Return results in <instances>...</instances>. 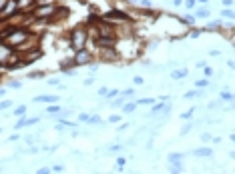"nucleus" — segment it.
Returning a JSON list of instances; mask_svg holds the SVG:
<instances>
[{"mask_svg": "<svg viewBox=\"0 0 235 174\" xmlns=\"http://www.w3.org/2000/svg\"><path fill=\"white\" fill-rule=\"evenodd\" d=\"M6 38H8L6 44L10 46V48H16V46L24 44V40H28V30H26V28H18V26H16Z\"/></svg>", "mask_w": 235, "mask_h": 174, "instance_id": "obj_1", "label": "nucleus"}, {"mask_svg": "<svg viewBox=\"0 0 235 174\" xmlns=\"http://www.w3.org/2000/svg\"><path fill=\"white\" fill-rule=\"evenodd\" d=\"M84 42H87V32H84V28H76L73 32V48L74 50H80V48H84Z\"/></svg>", "mask_w": 235, "mask_h": 174, "instance_id": "obj_2", "label": "nucleus"}, {"mask_svg": "<svg viewBox=\"0 0 235 174\" xmlns=\"http://www.w3.org/2000/svg\"><path fill=\"white\" fill-rule=\"evenodd\" d=\"M16 12H18V2L16 0H6L4 2V10H0V18L6 20V18H10V14H16Z\"/></svg>", "mask_w": 235, "mask_h": 174, "instance_id": "obj_3", "label": "nucleus"}, {"mask_svg": "<svg viewBox=\"0 0 235 174\" xmlns=\"http://www.w3.org/2000/svg\"><path fill=\"white\" fill-rule=\"evenodd\" d=\"M14 52L12 48L6 44V42H0V66H6V60L8 58H12Z\"/></svg>", "mask_w": 235, "mask_h": 174, "instance_id": "obj_4", "label": "nucleus"}, {"mask_svg": "<svg viewBox=\"0 0 235 174\" xmlns=\"http://www.w3.org/2000/svg\"><path fill=\"white\" fill-rule=\"evenodd\" d=\"M90 62V54L84 48H80V50H76V58H74V64L80 66V64H89Z\"/></svg>", "mask_w": 235, "mask_h": 174, "instance_id": "obj_5", "label": "nucleus"}, {"mask_svg": "<svg viewBox=\"0 0 235 174\" xmlns=\"http://www.w3.org/2000/svg\"><path fill=\"white\" fill-rule=\"evenodd\" d=\"M56 12V6L54 4H46V6H40L36 10V16L38 18H46V16H50V14H54Z\"/></svg>", "mask_w": 235, "mask_h": 174, "instance_id": "obj_6", "label": "nucleus"}, {"mask_svg": "<svg viewBox=\"0 0 235 174\" xmlns=\"http://www.w3.org/2000/svg\"><path fill=\"white\" fill-rule=\"evenodd\" d=\"M38 120L40 118H20L16 124H14V128H24V126H32V124H38Z\"/></svg>", "mask_w": 235, "mask_h": 174, "instance_id": "obj_7", "label": "nucleus"}, {"mask_svg": "<svg viewBox=\"0 0 235 174\" xmlns=\"http://www.w3.org/2000/svg\"><path fill=\"white\" fill-rule=\"evenodd\" d=\"M105 18H107V20H109V18H119V20H129V16H127V14H125V12H121V10H111L109 14H105Z\"/></svg>", "mask_w": 235, "mask_h": 174, "instance_id": "obj_8", "label": "nucleus"}, {"mask_svg": "<svg viewBox=\"0 0 235 174\" xmlns=\"http://www.w3.org/2000/svg\"><path fill=\"white\" fill-rule=\"evenodd\" d=\"M34 102H59V96H54V94H44V96H36L34 98Z\"/></svg>", "mask_w": 235, "mask_h": 174, "instance_id": "obj_9", "label": "nucleus"}, {"mask_svg": "<svg viewBox=\"0 0 235 174\" xmlns=\"http://www.w3.org/2000/svg\"><path fill=\"white\" fill-rule=\"evenodd\" d=\"M16 2H18V12H24L26 6H34L36 0H16Z\"/></svg>", "mask_w": 235, "mask_h": 174, "instance_id": "obj_10", "label": "nucleus"}, {"mask_svg": "<svg viewBox=\"0 0 235 174\" xmlns=\"http://www.w3.org/2000/svg\"><path fill=\"white\" fill-rule=\"evenodd\" d=\"M193 154H195V156H199V158H203V156H211V154H213V150L205 146V148H199V150H195Z\"/></svg>", "mask_w": 235, "mask_h": 174, "instance_id": "obj_11", "label": "nucleus"}, {"mask_svg": "<svg viewBox=\"0 0 235 174\" xmlns=\"http://www.w3.org/2000/svg\"><path fill=\"white\" fill-rule=\"evenodd\" d=\"M189 74L185 68H181V70H175V72H171V78H175V80H181V78H185V76Z\"/></svg>", "mask_w": 235, "mask_h": 174, "instance_id": "obj_12", "label": "nucleus"}, {"mask_svg": "<svg viewBox=\"0 0 235 174\" xmlns=\"http://www.w3.org/2000/svg\"><path fill=\"white\" fill-rule=\"evenodd\" d=\"M135 108H137V102H129L127 106H123V112H125V114H129V112H133Z\"/></svg>", "mask_w": 235, "mask_h": 174, "instance_id": "obj_13", "label": "nucleus"}, {"mask_svg": "<svg viewBox=\"0 0 235 174\" xmlns=\"http://www.w3.org/2000/svg\"><path fill=\"white\" fill-rule=\"evenodd\" d=\"M195 86H197V88H207V86H209V80H207V78H201V80L195 82Z\"/></svg>", "mask_w": 235, "mask_h": 174, "instance_id": "obj_14", "label": "nucleus"}, {"mask_svg": "<svg viewBox=\"0 0 235 174\" xmlns=\"http://www.w3.org/2000/svg\"><path fill=\"white\" fill-rule=\"evenodd\" d=\"M183 160V154H169V162H181Z\"/></svg>", "mask_w": 235, "mask_h": 174, "instance_id": "obj_15", "label": "nucleus"}, {"mask_svg": "<svg viewBox=\"0 0 235 174\" xmlns=\"http://www.w3.org/2000/svg\"><path fill=\"white\" fill-rule=\"evenodd\" d=\"M89 124H103V120H100V116H89Z\"/></svg>", "mask_w": 235, "mask_h": 174, "instance_id": "obj_16", "label": "nucleus"}, {"mask_svg": "<svg viewBox=\"0 0 235 174\" xmlns=\"http://www.w3.org/2000/svg\"><path fill=\"white\" fill-rule=\"evenodd\" d=\"M46 112H49V114H56V112H60V104L49 106V108H46Z\"/></svg>", "mask_w": 235, "mask_h": 174, "instance_id": "obj_17", "label": "nucleus"}, {"mask_svg": "<svg viewBox=\"0 0 235 174\" xmlns=\"http://www.w3.org/2000/svg\"><path fill=\"white\" fill-rule=\"evenodd\" d=\"M24 112H26V104H24V106H18V108L14 110V116H22Z\"/></svg>", "mask_w": 235, "mask_h": 174, "instance_id": "obj_18", "label": "nucleus"}, {"mask_svg": "<svg viewBox=\"0 0 235 174\" xmlns=\"http://www.w3.org/2000/svg\"><path fill=\"white\" fill-rule=\"evenodd\" d=\"M209 16V10H207V8H201V10L197 12V18H207Z\"/></svg>", "mask_w": 235, "mask_h": 174, "instance_id": "obj_19", "label": "nucleus"}, {"mask_svg": "<svg viewBox=\"0 0 235 174\" xmlns=\"http://www.w3.org/2000/svg\"><path fill=\"white\" fill-rule=\"evenodd\" d=\"M155 102V98H141V100H137V106L139 104H153Z\"/></svg>", "mask_w": 235, "mask_h": 174, "instance_id": "obj_20", "label": "nucleus"}, {"mask_svg": "<svg viewBox=\"0 0 235 174\" xmlns=\"http://www.w3.org/2000/svg\"><path fill=\"white\" fill-rule=\"evenodd\" d=\"M125 164H127V160H125V158L121 156V158H117V170H123V166Z\"/></svg>", "mask_w": 235, "mask_h": 174, "instance_id": "obj_21", "label": "nucleus"}, {"mask_svg": "<svg viewBox=\"0 0 235 174\" xmlns=\"http://www.w3.org/2000/svg\"><path fill=\"white\" fill-rule=\"evenodd\" d=\"M10 106H12L10 100H2V102H0V110H6V108H10Z\"/></svg>", "mask_w": 235, "mask_h": 174, "instance_id": "obj_22", "label": "nucleus"}, {"mask_svg": "<svg viewBox=\"0 0 235 174\" xmlns=\"http://www.w3.org/2000/svg\"><path fill=\"white\" fill-rule=\"evenodd\" d=\"M183 170V166H181V162H175L173 166H171V172H181Z\"/></svg>", "mask_w": 235, "mask_h": 174, "instance_id": "obj_23", "label": "nucleus"}, {"mask_svg": "<svg viewBox=\"0 0 235 174\" xmlns=\"http://www.w3.org/2000/svg\"><path fill=\"white\" fill-rule=\"evenodd\" d=\"M221 14H223V16H225V18H233V16H235V14H233V10H231V8H225V10H223Z\"/></svg>", "mask_w": 235, "mask_h": 174, "instance_id": "obj_24", "label": "nucleus"}, {"mask_svg": "<svg viewBox=\"0 0 235 174\" xmlns=\"http://www.w3.org/2000/svg\"><path fill=\"white\" fill-rule=\"evenodd\" d=\"M105 96H107L109 100H113V98H117V96H119V92H117V90H109V92L105 94Z\"/></svg>", "mask_w": 235, "mask_h": 174, "instance_id": "obj_25", "label": "nucleus"}, {"mask_svg": "<svg viewBox=\"0 0 235 174\" xmlns=\"http://www.w3.org/2000/svg\"><path fill=\"white\" fill-rule=\"evenodd\" d=\"M207 28H221V20H213L207 24Z\"/></svg>", "mask_w": 235, "mask_h": 174, "instance_id": "obj_26", "label": "nucleus"}, {"mask_svg": "<svg viewBox=\"0 0 235 174\" xmlns=\"http://www.w3.org/2000/svg\"><path fill=\"white\" fill-rule=\"evenodd\" d=\"M221 98L227 100V102H231V100H233V94H231V92H221Z\"/></svg>", "mask_w": 235, "mask_h": 174, "instance_id": "obj_27", "label": "nucleus"}, {"mask_svg": "<svg viewBox=\"0 0 235 174\" xmlns=\"http://www.w3.org/2000/svg\"><path fill=\"white\" fill-rule=\"evenodd\" d=\"M165 108H167V106L159 102V104H155V106H153V112H161V110H165Z\"/></svg>", "mask_w": 235, "mask_h": 174, "instance_id": "obj_28", "label": "nucleus"}, {"mask_svg": "<svg viewBox=\"0 0 235 174\" xmlns=\"http://www.w3.org/2000/svg\"><path fill=\"white\" fill-rule=\"evenodd\" d=\"M119 120H121V116H117V114H113V116H109V122L111 124H117Z\"/></svg>", "mask_w": 235, "mask_h": 174, "instance_id": "obj_29", "label": "nucleus"}, {"mask_svg": "<svg viewBox=\"0 0 235 174\" xmlns=\"http://www.w3.org/2000/svg\"><path fill=\"white\" fill-rule=\"evenodd\" d=\"M20 86H22L20 80H12V82H10V88H20Z\"/></svg>", "mask_w": 235, "mask_h": 174, "instance_id": "obj_30", "label": "nucleus"}, {"mask_svg": "<svg viewBox=\"0 0 235 174\" xmlns=\"http://www.w3.org/2000/svg\"><path fill=\"white\" fill-rule=\"evenodd\" d=\"M62 170H64V166H60V164H56V166L50 168V172H62Z\"/></svg>", "mask_w": 235, "mask_h": 174, "instance_id": "obj_31", "label": "nucleus"}, {"mask_svg": "<svg viewBox=\"0 0 235 174\" xmlns=\"http://www.w3.org/2000/svg\"><path fill=\"white\" fill-rule=\"evenodd\" d=\"M79 122H89V114H79Z\"/></svg>", "mask_w": 235, "mask_h": 174, "instance_id": "obj_32", "label": "nucleus"}, {"mask_svg": "<svg viewBox=\"0 0 235 174\" xmlns=\"http://www.w3.org/2000/svg\"><path fill=\"white\" fill-rule=\"evenodd\" d=\"M191 114H193V110H189V112H183V114H181V120H187V118H191Z\"/></svg>", "mask_w": 235, "mask_h": 174, "instance_id": "obj_33", "label": "nucleus"}, {"mask_svg": "<svg viewBox=\"0 0 235 174\" xmlns=\"http://www.w3.org/2000/svg\"><path fill=\"white\" fill-rule=\"evenodd\" d=\"M203 74H205V76H207V78H209V76H211V74H213V70H211V68H209V66H205V70H203Z\"/></svg>", "mask_w": 235, "mask_h": 174, "instance_id": "obj_34", "label": "nucleus"}, {"mask_svg": "<svg viewBox=\"0 0 235 174\" xmlns=\"http://www.w3.org/2000/svg\"><path fill=\"white\" fill-rule=\"evenodd\" d=\"M185 6H187V8H193V6H195V0H187Z\"/></svg>", "mask_w": 235, "mask_h": 174, "instance_id": "obj_35", "label": "nucleus"}, {"mask_svg": "<svg viewBox=\"0 0 235 174\" xmlns=\"http://www.w3.org/2000/svg\"><path fill=\"white\" fill-rule=\"evenodd\" d=\"M193 96H197V92H195V90H191V92L185 94V98H193Z\"/></svg>", "mask_w": 235, "mask_h": 174, "instance_id": "obj_36", "label": "nucleus"}, {"mask_svg": "<svg viewBox=\"0 0 235 174\" xmlns=\"http://www.w3.org/2000/svg\"><path fill=\"white\" fill-rule=\"evenodd\" d=\"M185 22H189V26H191V24L195 22V16H187V18H185Z\"/></svg>", "mask_w": 235, "mask_h": 174, "instance_id": "obj_37", "label": "nucleus"}, {"mask_svg": "<svg viewBox=\"0 0 235 174\" xmlns=\"http://www.w3.org/2000/svg\"><path fill=\"white\" fill-rule=\"evenodd\" d=\"M133 82H135V84H143V78H141V76H135Z\"/></svg>", "mask_w": 235, "mask_h": 174, "instance_id": "obj_38", "label": "nucleus"}, {"mask_svg": "<svg viewBox=\"0 0 235 174\" xmlns=\"http://www.w3.org/2000/svg\"><path fill=\"white\" fill-rule=\"evenodd\" d=\"M201 140H203V142H209V140H211V134H203Z\"/></svg>", "mask_w": 235, "mask_h": 174, "instance_id": "obj_39", "label": "nucleus"}, {"mask_svg": "<svg viewBox=\"0 0 235 174\" xmlns=\"http://www.w3.org/2000/svg\"><path fill=\"white\" fill-rule=\"evenodd\" d=\"M107 92H109L107 88H100V90H99V96H105V94H107Z\"/></svg>", "mask_w": 235, "mask_h": 174, "instance_id": "obj_40", "label": "nucleus"}, {"mask_svg": "<svg viewBox=\"0 0 235 174\" xmlns=\"http://www.w3.org/2000/svg\"><path fill=\"white\" fill-rule=\"evenodd\" d=\"M38 172H40V174H49V172H50V168H40Z\"/></svg>", "mask_w": 235, "mask_h": 174, "instance_id": "obj_41", "label": "nucleus"}, {"mask_svg": "<svg viewBox=\"0 0 235 174\" xmlns=\"http://www.w3.org/2000/svg\"><path fill=\"white\" fill-rule=\"evenodd\" d=\"M223 2H225V6H231V4H233V0H223Z\"/></svg>", "mask_w": 235, "mask_h": 174, "instance_id": "obj_42", "label": "nucleus"}, {"mask_svg": "<svg viewBox=\"0 0 235 174\" xmlns=\"http://www.w3.org/2000/svg\"><path fill=\"white\" fill-rule=\"evenodd\" d=\"M197 2H201V4H207V2H209V0H197Z\"/></svg>", "mask_w": 235, "mask_h": 174, "instance_id": "obj_43", "label": "nucleus"}, {"mask_svg": "<svg viewBox=\"0 0 235 174\" xmlns=\"http://www.w3.org/2000/svg\"><path fill=\"white\" fill-rule=\"evenodd\" d=\"M0 96H4V90L2 88H0Z\"/></svg>", "mask_w": 235, "mask_h": 174, "instance_id": "obj_44", "label": "nucleus"}]
</instances>
